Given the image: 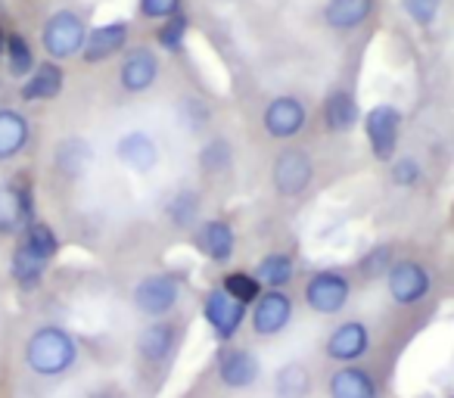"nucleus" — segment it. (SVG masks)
<instances>
[{
	"label": "nucleus",
	"instance_id": "26",
	"mask_svg": "<svg viewBox=\"0 0 454 398\" xmlns=\"http://www.w3.org/2000/svg\"><path fill=\"white\" fill-rule=\"evenodd\" d=\"M311 386H315V379H311L309 364H302V361H286L274 373V392H278V398H309Z\"/></svg>",
	"mask_w": 454,
	"mask_h": 398
},
{
	"label": "nucleus",
	"instance_id": "4",
	"mask_svg": "<svg viewBox=\"0 0 454 398\" xmlns=\"http://www.w3.org/2000/svg\"><path fill=\"white\" fill-rule=\"evenodd\" d=\"M315 181V162L305 150L299 146H286L274 156L271 165V183L280 196L293 199V196H302L309 190V183Z\"/></svg>",
	"mask_w": 454,
	"mask_h": 398
},
{
	"label": "nucleus",
	"instance_id": "24",
	"mask_svg": "<svg viewBox=\"0 0 454 398\" xmlns=\"http://www.w3.org/2000/svg\"><path fill=\"white\" fill-rule=\"evenodd\" d=\"M94 162V150L84 137H66L63 144H57V152H53V165L63 177H82L84 171Z\"/></svg>",
	"mask_w": 454,
	"mask_h": 398
},
{
	"label": "nucleus",
	"instance_id": "8",
	"mask_svg": "<svg viewBox=\"0 0 454 398\" xmlns=\"http://www.w3.org/2000/svg\"><path fill=\"white\" fill-rule=\"evenodd\" d=\"M348 296H352V284L340 271H317L305 284V302L317 315H340L348 305Z\"/></svg>",
	"mask_w": 454,
	"mask_h": 398
},
{
	"label": "nucleus",
	"instance_id": "5",
	"mask_svg": "<svg viewBox=\"0 0 454 398\" xmlns=\"http://www.w3.org/2000/svg\"><path fill=\"white\" fill-rule=\"evenodd\" d=\"M35 215V190L26 177L0 183V237H20Z\"/></svg>",
	"mask_w": 454,
	"mask_h": 398
},
{
	"label": "nucleus",
	"instance_id": "18",
	"mask_svg": "<svg viewBox=\"0 0 454 398\" xmlns=\"http://www.w3.org/2000/svg\"><path fill=\"white\" fill-rule=\"evenodd\" d=\"M193 243L208 261H215V265H224V261L234 259L237 237H234V228H231V224L221 222V218H212V222L200 224Z\"/></svg>",
	"mask_w": 454,
	"mask_h": 398
},
{
	"label": "nucleus",
	"instance_id": "30",
	"mask_svg": "<svg viewBox=\"0 0 454 398\" xmlns=\"http://www.w3.org/2000/svg\"><path fill=\"white\" fill-rule=\"evenodd\" d=\"M221 290L224 293H231V296L237 299V302H243L249 308V305L255 302V299L265 293V286L259 284V277L255 274H249V271H231V274H224V280H221Z\"/></svg>",
	"mask_w": 454,
	"mask_h": 398
},
{
	"label": "nucleus",
	"instance_id": "36",
	"mask_svg": "<svg viewBox=\"0 0 454 398\" xmlns=\"http://www.w3.org/2000/svg\"><path fill=\"white\" fill-rule=\"evenodd\" d=\"M420 177H423V168L414 156H404L392 165V183H395V187H414V183H420Z\"/></svg>",
	"mask_w": 454,
	"mask_h": 398
},
{
	"label": "nucleus",
	"instance_id": "38",
	"mask_svg": "<svg viewBox=\"0 0 454 398\" xmlns=\"http://www.w3.org/2000/svg\"><path fill=\"white\" fill-rule=\"evenodd\" d=\"M4 51H7V32L0 26V59H4Z\"/></svg>",
	"mask_w": 454,
	"mask_h": 398
},
{
	"label": "nucleus",
	"instance_id": "13",
	"mask_svg": "<svg viewBox=\"0 0 454 398\" xmlns=\"http://www.w3.org/2000/svg\"><path fill=\"white\" fill-rule=\"evenodd\" d=\"M305 121H309V113H305L302 100L299 97H274L268 103L265 115H262V125H265L268 137L274 140H290L296 134H302Z\"/></svg>",
	"mask_w": 454,
	"mask_h": 398
},
{
	"label": "nucleus",
	"instance_id": "25",
	"mask_svg": "<svg viewBox=\"0 0 454 398\" xmlns=\"http://www.w3.org/2000/svg\"><path fill=\"white\" fill-rule=\"evenodd\" d=\"M20 246L28 249L32 255H38L41 261H47V265H51V261L59 255V237L47 222L32 218V222L20 230Z\"/></svg>",
	"mask_w": 454,
	"mask_h": 398
},
{
	"label": "nucleus",
	"instance_id": "32",
	"mask_svg": "<svg viewBox=\"0 0 454 398\" xmlns=\"http://www.w3.org/2000/svg\"><path fill=\"white\" fill-rule=\"evenodd\" d=\"M187 32H190V20L184 13L171 16V20H162V26L156 28V44L168 53H177L187 41Z\"/></svg>",
	"mask_w": 454,
	"mask_h": 398
},
{
	"label": "nucleus",
	"instance_id": "31",
	"mask_svg": "<svg viewBox=\"0 0 454 398\" xmlns=\"http://www.w3.org/2000/svg\"><path fill=\"white\" fill-rule=\"evenodd\" d=\"M200 215V196L193 190H177L168 199V218L175 228H190Z\"/></svg>",
	"mask_w": 454,
	"mask_h": 398
},
{
	"label": "nucleus",
	"instance_id": "11",
	"mask_svg": "<svg viewBox=\"0 0 454 398\" xmlns=\"http://www.w3.org/2000/svg\"><path fill=\"white\" fill-rule=\"evenodd\" d=\"M131 41V26L125 20H113V22H103V26L88 28V38H84V63L97 66V63H106V59L119 57L121 51L128 47Z\"/></svg>",
	"mask_w": 454,
	"mask_h": 398
},
{
	"label": "nucleus",
	"instance_id": "10",
	"mask_svg": "<svg viewBox=\"0 0 454 398\" xmlns=\"http://www.w3.org/2000/svg\"><path fill=\"white\" fill-rule=\"evenodd\" d=\"M253 330L255 336H278L290 327L293 321V299L286 296V290H265L253 302Z\"/></svg>",
	"mask_w": 454,
	"mask_h": 398
},
{
	"label": "nucleus",
	"instance_id": "15",
	"mask_svg": "<svg viewBox=\"0 0 454 398\" xmlns=\"http://www.w3.org/2000/svg\"><path fill=\"white\" fill-rule=\"evenodd\" d=\"M66 88V72L59 63L47 59V63H38L26 78H22L20 88V100L22 103H47L57 100Z\"/></svg>",
	"mask_w": 454,
	"mask_h": 398
},
{
	"label": "nucleus",
	"instance_id": "27",
	"mask_svg": "<svg viewBox=\"0 0 454 398\" xmlns=\"http://www.w3.org/2000/svg\"><path fill=\"white\" fill-rule=\"evenodd\" d=\"M10 274H13V284L20 286V290H35V286H41V280H44L47 261H41L38 255H32L28 249H22L20 243H16L13 259H10Z\"/></svg>",
	"mask_w": 454,
	"mask_h": 398
},
{
	"label": "nucleus",
	"instance_id": "20",
	"mask_svg": "<svg viewBox=\"0 0 454 398\" xmlns=\"http://www.w3.org/2000/svg\"><path fill=\"white\" fill-rule=\"evenodd\" d=\"M28 140H32V121H28V115L10 106L0 109V165L20 159L26 152Z\"/></svg>",
	"mask_w": 454,
	"mask_h": 398
},
{
	"label": "nucleus",
	"instance_id": "17",
	"mask_svg": "<svg viewBox=\"0 0 454 398\" xmlns=\"http://www.w3.org/2000/svg\"><path fill=\"white\" fill-rule=\"evenodd\" d=\"M371 352V333L361 321H346L327 336V358L355 364L358 358Z\"/></svg>",
	"mask_w": 454,
	"mask_h": 398
},
{
	"label": "nucleus",
	"instance_id": "35",
	"mask_svg": "<svg viewBox=\"0 0 454 398\" xmlns=\"http://www.w3.org/2000/svg\"><path fill=\"white\" fill-rule=\"evenodd\" d=\"M184 7V0H137V13L144 16V20H171V16H177Z\"/></svg>",
	"mask_w": 454,
	"mask_h": 398
},
{
	"label": "nucleus",
	"instance_id": "29",
	"mask_svg": "<svg viewBox=\"0 0 454 398\" xmlns=\"http://www.w3.org/2000/svg\"><path fill=\"white\" fill-rule=\"evenodd\" d=\"M4 59H7V69L13 78H26L28 72L35 69V47L26 35L20 32H10L7 35V51H4Z\"/></svg>",
	"mask_w": 454,
	"mask_h": 398
},
{
	"label": "nucleus",
	"instance_id": "39",
	"mask_svg": "<svg viewBox=\"0 0 454 398\" xmlns=\"http://www.w3.org/2000/svg\"><path fill=\"white\" fill-rule=\"evenodd\" d=\"M451 398H454V395H451Z\"/></svg>",
	"mask_w": 454,
	"mask_h": 398
},
{
	"label": "nucleus",
	"instance_id": "1",
	"mask_svg": "<svg viewBox=\"0 0 454 398\" xmlns=\"http://www.w3.org/2000/svg\"><path fill=\"white\" fill-rule=\"evenodd\" d=\"M22 361L41 379H59L78 364V339L63 324H41L22 346Z\"/></svg>",
	"mask_w": 454,
	"mask_h": 398
},
{
	"label": "nucleus",
	"instance_id": "14",
	"mask_svg": "<svg viewBox=\"0 0 454 398\" xmlns=\"http://www.w3.org/2000/svg\"><path fill=\"white\" fill-rule=\"evenodd\" d=\"M115 159L125 165L128 171H137V175H150L159 165V144L153 140V134L146 131H128L115 140Z\"/></svg>",
	"mask_w": 454,
	"mask_h": 398
},
{
	"label": "nucleus",
	"instance_id": "37",
	"mask_svg": "<svg viewBox=\"0 0 454 398\" xmlns=\"http://www.w3.org/2000/svg\"><path fill=\"white\" fill-rule=\"evenodd\" d=\"M389 249L386 246H377L371 253V259L364 261V271H367V277H380L383 271H389Z\"/></svg>",
	"mask_w": 454,
	"mask_h": 398
},
{
	"label": "nucleus",
	"instance_id": "3",
	"mask_svg": "<svg viewBox=\"0 0 454 398\" xmlns=\"http://www.w3.org/2000/svg\"><path fill=\"white\" fill-rule=\"evenodd\" d=\"M177 299H181V274L175 271H159V274H146L131 293V302L140 315L153 317H168L175 311Z\"/></svg>",
	"mask_w": 454,
	"mask_h": 398
},
{
	"label": "nucleus",
	"instance_id": "16",
	"mask_svg": "<svg viewBox=\"0 0 454 398\" xmlns=\"http://www.w3.org/2000/svg\"><path fill=\"white\" fill-rule=\"evenodd\" d=\"M177 336H181V333H177V327L165 321V317L146 324V327L140 330V336H137L140 361H144V364H165V361L175 355Z\"/></svg>",
	"mask_w": 454,
	"mask_h": 398
},
{
	"label": "nucleus",
	"instance_id": "2",
	"mask_svg": "<svg viewBox=\"0 0 454 398\" xmlns=\"http://www.w3.org/2000/svg\"><path fill=\"white\" fill-rule=\"evenodd\" d=\"M84 38H88V22L75 10H57V13L47 16L44 28H41V47L53 63L82 57Z\"/></svg>",
	"mask_w": 454,
	"mask_h": 398
},
{
	"label": "nucleus",
	"instance_id": "9",
	"mask_svg": "<svg viewBox=\"0 0 454 398\" xmlns=\"http://www.w3.org/2000/svg\"><path fill=\"white\" fill-rule=\"evenodd\" d=\"M386 286H389V296L395 299L398 305H417L420 299H427L429 286H433V277L429 271L414 259L395 261V265L386 271Z\"/></svg>",
	"mask_w": 454,
	"mask_h": 398
},
{
	"label": "nucleus",
	"instance_id": "6",
	"mask_svg": "<svg viewBox=\"0 0 454 398\" xmlns=\"http://www.w3.org/2000/svg\"><path fill=\"white\" fill-rule=\"evenodd\" d=\"M202 317H206L215 339L227 342L240 333L243 321H247V305L237 302V299L221 290V286H212V290L206 293V299H202Z\"/></svg>",
	"mask_w": 454,
	"mask_h": 398
},
{
	"label": "nucleus",
	"instance_id": "12",
	"mask_svg": "<svg viewBox=\"0 0 454 398\" xmlns=\"http://www.w3.org/2000/svg\"><path fill=\"white\" fill-rule=\"evenodd\" d=\"M159 72H162V66H159L156 51L137 44L125 53V59H121L119 84H121V90H128V94H144V90H150L153 84H156Z\"/></svg>",
	"mask_w": 454,
	"mask_h": 398
},
{
	"label": "nucleus",
	"instance_id": "33",
	"mask_svg": "<svg viewBox=\"0 0 454 398\" xmlns=\"http://www.w3.org/2000/svg\"><path fill=\"white\" fill-rule=\"evenodd\" d=\"M231 162H234V152H231V144H227V140L215 137L202 146L200 168L206 171V175H221V171H227V165Z\"/></svg>",
	"mask_w": 454,
	"mask_h": 398
},
{
	"label": "nucleus",
	"instance_id": "23",
	"mask_svg": "<svg viewBox=\"0 0 454 398\" xmlns=\"http://www.w3.org/2000/svg\"><path fill=\"white\" fill-rule=\"evenodd\" d=\"M330 398H377V383L364 367L346 364L330 377Z\"/></svg>",
	"mask_w": 454,
	"mask_h": 398
},
{
	"label": "nucleus",
	"instance_id": "21",
	"mask_svg": "<svg viewBox=\"0 0 454 398\" xmlns=\"http://www.w3.org/2000/svg\"><path fill=\"white\" fill-rule=\"evenodd\" d=\"M361 119V109H358V100L348 88H333L324 100V125L327 131L333 134H346L358 125Z\"/></svg>",
	"mask_w": 454,
	"mask_h": 398
},
{
	"label": "nucleus",
	"instance_id": "34",
	"mask_svg": "<svg viewBox=\"0 0 454 398\" xmlns=\"http://www.w3.org/2000/svg\"><path fill=\"white\" fill-rule=\"evenodd\" d=\"M402 10L408 13V20L414 22V26L429 28L439 20L442 0H402Z\"/></svg>",
	"mask_w": 454,
	"mask_h": 398
},
{
	"label": "nucleus",
	"instance_id": "28",
	"mask_svg": "<svg viewBox=\"0 0 454 398\" xmlns=\"http://www.w3.org/2000/svg\"><path fill=\"white\" fill-rule=\"evenodd\" d=\"M255 277H259V284L265 286V290H284V286L296 277V265H293V259L286 253H271L259 261Z\"/></svg>",
	"mask_w": 454,
	"mask_h": 398
},
{
	"label": "nucleus",
	"instance_id": "22",
	"mask_svg": "<svg viewBox=\"0 0 454 398\" xmlns=\"http://www.w3.org/2000/svg\"><path fill=\"white\" fill-rule=\"evenodd\" d=\"M373 13V0H327L324 7V26L333 32H352L364 26Z\"/></svg>",
	"mask_w": 454,
	"mask_h": 398
},
{
	"label": "nucleus",
	"instance_id": "7",
	"mask_svg": "<svg viewBox=\"0 0 454 398\" xmlns=\"http://www.w3.org/2000/svg\"><path fill=\"white\" fill-rule=\"evenodd\" d=\"M364 134L373 159L392 162L398 150V134H402V113L395 106H389V103H380L364 115Z\"/></svg>",
	"mask_w": 454,
	"mask_h": 398
},
{
	"label": "nucleus",
	"instance_id": "19",
	"mask_svg": "<svg viewBox=\"0 0 454 398\" xmlns=\"http://www.w3.org/2000/svg\"><path fill=\"white\" fill-rule=\"evenodd\" d=\"M262 364L249 348H224L218 358V377L227 389H247L259 379Z\"/></svg>",
	"mask_w": 454,
	"mask_h": 398
}]
</instances>
